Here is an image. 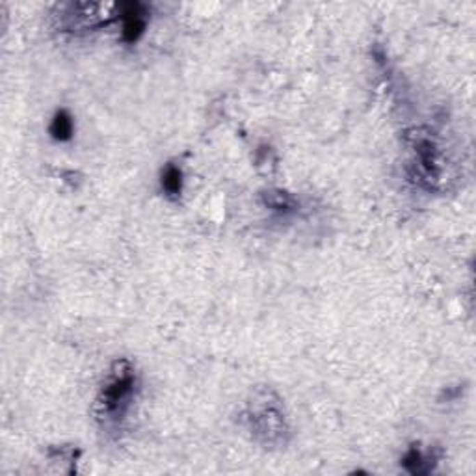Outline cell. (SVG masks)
<instances>
[{"label":"cell","instance_id":"obj_6","mask_svg":"<svg viewBox=\"0 0 476 476\" xmlns=\"http://www.w3.org/2000/svg\"><path fill=\"white\" fill-rule=\"evenodd\" d=\"M402 465L411 473V475H424L426 470H428V461H426L424 454L420 452L417 447H411L408 452H406V456H404L402 459Z\"/></svg>","mask_w":476,"mask_h":476},{"label":"cell","instance_id":"obj_3","mask_svg":"<svg viewBox=\"0 0 476 476\" xmlns=\"http://www.w3.org/2000/svg\"><path fill=\"white\" fill-rule=\"evenodd\" d=\"M51 136L56 141H68L73 138V118L69 116L68 110H58L51 121Z\"/></svg>","mask_w":476,"mask_h":476},{"label":"cell","instance_id":"obj_2","mask_svg":"<svg viewBox=\"0 0 476 476\" xmlns=\"http://www.w3.org/2000/svg\"><path fill=\"white\" fill-rule=\"evenodd\" d=\"M119 19H121V38L125 43H136L140 40L147 26V10L140 2L119 4Z\"/></svg>","mask_w":476,"mask_h":476},{"label":"cell","instance_id":"obj_5","mask_svg":"<svg viewBox=\"0 0 476 476\" xmlns=\"http://www.w3.org/2000/svg\"><path fill=\"white\" fill-rule=\"evenodd\" d=\"M264 203L270 208L279 210V213H289V210H294V207H296L294 197L291 194H285V192H266L264 194Z\"/></svg>","mask_w":476,"mask_h":476},{"label":"cell","instance_id":"obj_1","mask_svg":"<svg viewBox=\"0 0 476 476\" xmlns=\"http://www.w3.org/2000/svg\"><path fill=\"white\" fill-rule=\"evenodd\" d=\"M135 387L136 374L130 363L129 361H118L114 364L112 372L108 374L107 381L99 392V398H97L99 415L105 419H121L129 408Z\"/></svg>","mask_w":476,"mask_h":476},{"label":"cell","instance_id":"obj_4","mask_svg":"<svg viewBox=\"0 0 476 476\" xmlns=\"http://www.w3.org/2000/svg\"><path fill=\"white\" fill-rule=\"evenodd\" d=\"M160 186L166 192V196L179 197L181 192H183V171H181V168H177L175 164H168L160 175Z\"/></svg>","mask_w":476,"mask_h":476}]
</instances>
